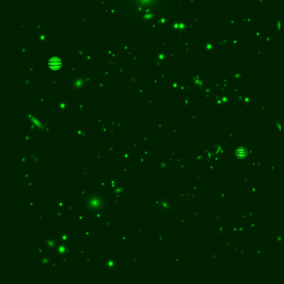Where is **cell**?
Returning a JSON list of instances; mask_svg holds the SVG:
<instances>
[{
  "instance_id": "obj_1",
  "label": "cell",
  "mask_w": 284,
  "mask_h": 284,
  "mask_svg": "<svg viewBox=\"0 0 284 284\" xmlns=\"http://www.w3.org/2000/svg\"><path fill=\"white\" fill-rule=\"evenodd\" d=\"M49 66L51 69H59L62 66V61L59 58H53L49 61Z\"/></svg>"
}]
</instances>
